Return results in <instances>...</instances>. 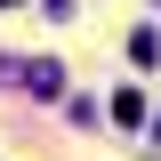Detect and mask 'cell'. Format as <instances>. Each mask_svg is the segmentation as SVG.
I'll use <instances>...</instances> for the list:
<instances>
[{
    "instance_id": "obj_1",
    "label": "cell",
    "mask_w": 161,
    "mask_h": 161,
    "mask_svg": "<svg viewBox=\"0 0 161 161\" xmlns=\"http://www.w3.org/2000/svg\"><path fill=\"white\" fill-rule=\"evenodd\" d=\"M24 89H32V97H57V89H64V64H48V57L24 64Z\"/></svg>"
},
{
    "instance_id": "obj_2",
    "label": "cell",
    "mask_w": 161,
    "mask_h": 161,
    "mask_svg": "<svg viewBox=\"0 0 161 161\" xmlns=\"http://www.w3.org/2000/svg\"><path fill=\"white\" fill-rule=\"evenodd\" d=\"M113 121H121V129H137V121H145V97H137V89H121V97H113Z\"/></svg>"
}]
</instances>
